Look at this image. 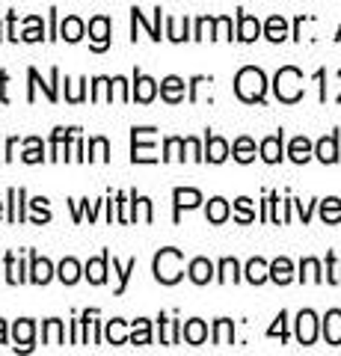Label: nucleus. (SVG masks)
Returning a JSON list of instances; mask_svg holds the SVG:
<instances>
[{"mask_svg":"<svg viewBox=\"0 0 341 356\" xmlns=\"http://www.w3.org/2000/svg\"><path fill=\"white\" fill-rule=\"evenodd\" d=\"M235 92H238L240 102L261 104L264 92H267V77H264V72L256 69V65H247V69H240L235 77Z\"/></svg>","mask_w":341,"mask_h":356,"instance_id":"nucleus-1","label":"nucleus"},{"mask_svg":"<svg viewBox=\"0 0 341 356\" xmlns=\"http://www.w3.org/2000/svg\"><path fill=\"white\" fill-rule=\"evenodd\" d=\"M151 270H155V280L160 285H175L184 276V252L175 250V247H167L155 255V264H151Z\"/></svg>","mask_w":341,"mask_h":356,"instance_id":"nucleus-2","label":"nucleus"},{"mask_svg":"<svg viewBox=\"0 0 341 356\" xmlns=\"http://www.w3.org/2000/svg\"><path fill=\"white\" fill-rule=\"evenodd\" d=\"M273 92L282 104H297L303 98V72L294 69V65H285L273 77Z\"/></svg>","mask_w":341,"mask_h":356,"instance_id":"nucleus-3","label":"nucleus"},{"mask_svg":"<svg viewBox=\"0 0 341 356\" xmlns=\"http://www.w3.org/2000/svg\"><path fill=\"white\" fill-rule=\"evenodd\" d=\"M155 128H131V161L134 163H158V154L151 143H142Z\"/></svg>","mask_w":341,"mask_h":356,"instance_id":"nucleus-4","label":"nucleus"},{"mask_svg":"<svg viewBox=\"0 0 341 356\" xmlns=\"http://www.w3.org/2000/svg\"><path fill=\"white\" fill-rule=\"evenodd\" d=\"M27 77H30V89H27V102H36V86H42V92L48 95V102L53 104L60 98L57 92V81H60V69H51V83H42V77L36 69H27Z\"/></svg>","mask_w":341,"mask_h":356,"instance_id":"nucleus-5","label":"nucleus"},{"mask_svg":"<svg viewBox=\"0 0 341 356\" xmlns=\"http://www.w3.org/2000/svg\"><path fill=\"white\" fill-rule=\"evenodd\" d=\"M155 95H158V81H151L149 74H142L137 69L134 72V89H131V102L149 104V102H155Z\"/></svg>","mask_w":341,"mask_h":356,"instance_id":"nucleus-6","label":"nucleus"},{"mask_svg":"<svg viewBox=\"0 0 341 356\" xmlns=\"http://www.w3.org/2000/svg\"><path fill=\"white\" fill-rule=\"evenodd\" d=\"M315 339H317V315L312 309H303L297 315V341L309 348V344H315Z\"/></svg>","mask_w":341,"mask_h":356,"instance_id":"nucleus-7","label":"nucleus"},{"mask_svg":"<svg viewBox=\"0 0 341 356\" xmlns=\"http://www.w3.org/2000/svg\"><path fill=\"white\" fill-rule=\"evenodd\" d=\"M172 202H175V222L181 220V211L199 208L202 205V193L196 187H175L172 191Z\"/></svg>","mask_w":341,"mask_h":356,"instance_id":"nucleus-8","label":"nucleus"},{"mask_svg":"<svg viewBox=\"0 0 341 356\" xmlns=\"http://www.w3.org/2000/svg\"><path fill=\"white\" fill-rule=\"evenodd\" d=\"M90 39H92V51H107L110 48V18L107 15H95L90 21Z\"/></svg>","mask_w":341,"mask_h":356,"instance_id":"nucleus-9","label":"nucleus"},{"mask_svg":"<svg viewBox=\"0 0 341 356\" xmlns=\"http://www.w3.org/2000/svg\"><path fill=\"white\" fill-rule=\"evenodd\" d=\"M282 140H285V134H282V131H279V134H270V137H264V140H261L258 152H261V161H264V163H279V161L285 158Z\"/></svg>","mask_w":341,"mask_h":356,"instance_id":"nucleus-10","label":"nucleus"},{"mask_svg":"<svg viewBox=\"0 0 341 356\" xmlns=\"http://www.w3.org/2000/svg\"><path fill=\"white\" fill-rule=\"evenodd\" d=\"M107 264H110V252L104 250L98 259H90L86 261V267H83V276L90 280L92 285H104L107 282Z\"/></svg>","mask_w":341,"mask_h":356,"instance_id":"nucleus-11","label":"nucleus"},{"mask_svg":"<svg viewBox=\"0 0 341 356\" xmlns=\"http://www.w3.org/2000/svg\"><path fill=\"white\" fill-rule=\"evenodd\" d=\"M33 336H36V324H33L30 318L15 321V327H13L15 350H33Z\"/></svg>","mask_w":341,"mask_h":356,"instance_id":"nucleus-12","label":"nucleus"},{"mask_svg":"<svg viewBox=\"0 0 341 356\" xmlns=\"http://www.w3.org/2000/svg\"><path fill=\"white\" fill-rule=\"evenodd\" d=\"M160 98L167 104H181L184 102V81L178 74H169L160 81Z\"/></svg>","mask_w":341,"mask_h":356,"instance_id":"nucleus-13","label":"nucleus"},{"mask_svg":"<svg viewBox=\"0 0 341 356\" xmlns=\"http://www.w3.org/2000/svg\"><path fill=\"white\" fill-rule=\"evenodd\" d=\"M228 143L223 137H217V134H205V161L211 163H223L228 158Z\"/></svg>","mask_w":341,"mask_h":356,"instance_id":"nucleus-14","label":"nucleus"},{"mask_svg":"<svg viewBox=\"0 0 341 356\" xmlns=\"http://www.w3.org/2000/svg\"><path fill=\"white\" fill-rule=\"evenodd\" d=\"M53 280V264L48 259H39L36 252H30V282L48 285Z\"/></svg>","mask_w":341,"mask_h":356,"instance_id":"nucleus-15","label":"nucleus"},{"mask_svg":"<svg viewBox=\"0 0 341 356\" xmlns=\"http://www.w3.org/2000/svg\"><path fill=\"white\" fill-rule=\"evenodd\" d=\"M315 158L321 161V163H335V161H338V134H335V131L317 140V146H315Z\"/></svg>","mask_w":341,"mask_h":356,"instance_id":"nucleus-16","label":"nucleus"},{"mask_svg":"<svg viewBox=\"0 0 341 356\" xmlns=\"http://www.w3.org/2000/svg\"><path fill=\"white\" fill-rule=\"evenodd\" d=\"M261 36V24H258V18H252L247 13H240L238 9V36L240 42H256Z\"/></svg>","mask_w":341,"mask_h":356,"instance_id":"nucleus-17","label":"nucleus"},{"mask_svg":"<svg viewBox=\"0 0 341 356\" xmlns=\"http://www.w3.org/2000/svg\"><path fill=\"white\" fill-rule=\"evenodd\" d=\"M187 276H190L193 285H208L214 280V264L208 259H193L190 267H187Z\"/></svg>","mask_w":341,"mask_h":356,"instance_id":"nucleus-18","label":"nucleus"},{"mask_svg":"<svg viewBox=\"0 0 341 356\" xmlns=\"http://www.w3.org/2000/svg\"><path fill=\"white\" fill-rule=\"evenodd\" d=\"M324 339L326 344L338 348L341 344V309H329L326 318H324Z\"/></svg>","mask_w":341,"mask_h":356,"instance_id":"nucleus-19","label":"nucleus"},{"mask_svg":"<svg viewBox=\"0 0 341 356\" xmlns=\"http://www.w3.org/2000/svg\"><path fill=\"white\" fill-rule=\"evenodd\" d=\"M270 280L276 282V285H288L294 280V264H291V259L279 255L276 261H270Z\"/></svg>","mask_w":341,"mask_h":356,"instance_id":"nucleus-20","label":"nucleus"},{"mask_svg":"<svg viewBox=\"0 0 341 356\" xmlns=\"http://www.w3.org/2000/svg\"><path fill=\"white\" fill-rule=\"evenodd\" d=\"M181 336H184V341H187V344H205V339H208V327H205V321L190 318V321H187V324L181 327Z\"/></svg>","mask_w":341,"mask_h":356,"instance_id":"nucleus-21","label":"nucleus"},{"mask_svg":"<svg viewBox=\"0 0 341 356\" xmlns=\"http://www.w3.org/2000/svg\"><path fill=\"white\" fill-rule=\"evenodd\" d=\"M83 33H86V24H83L78 15H69L60 24V39H65V42H81Z\"/></svg>","mask_w":341,"mask_h":356,"instance_id":"nucleus-22","label":"nucleus"},{"mask_svg":"<svg viewBox=\"0 0 341 356\" xmlns=\"http://www.w3.org/2000/svg\"><path fill=\"white\" fill-rule=\"evenodd\" d=\"M315 154V146L309 143V137H294L291 140V146H288V158L294 163H306Z\"/></svg>","mask_w":341,"mask_h":356,"instance_id":"nucleus-23","label":"nucleus"},{"mask_svg":"<svg viewBox=\"0 0 341 356\" xmlns=\"http://www.w3.org/2000/svg\"><path fill=\"white\" fill-rule=\"evenodd\" d=\"M228 214H232V208H228V202L223 196H214L211 202H208V211H205V217L208 222H214V226H219V222H226Z\"/></svg>","mask_w":341,"mask_h":356,"instance_id":"nucleus-24","label":"nucleus"},{"mask_svg":"<svg viewBox=\"0 0 341 356\" xmlns=\"http://www.w3.org/2000/svg\"><path fill=\"white\" fill-rule=\"evenodd\" d=\"M267 280H270V264L264 261V259H249L247 261V282L261 285V282H267Z\"/></svg>","mask_w":341,"mask_h":356,"instance_id":"nucleus-25","label":"nucleus"},{"mask_svg":"<svg viewBox=\"0 0 341 356\" xmlns=\"http://www.w3.org/2000/svg\"><path fill=\"white\" fill-rule=\"evenodd\" d=\"M264 36H267L270 42H285L288 39V21H285L282 15H270L267 24H264Z\"/></svg>","mask_w":341,"mask_h":356,"instance_id":"nucleus-26","label":"nucleus"},{"mask_svg":"<svg viewBox=\"0 0 341 356\" xmlns=\"http://www.w3.org/2000/svg\"><path fill=\"white\" fill-rule=\"evenodd\" d=\"M232 158L238 163H252L256 161V143H252L249 137H238L235 146H232Z\"/></svg>","mask_w":341,"mask_h":356,"instance_id":"nucleus-27","label":"nucleus"},{"mask_svg":"<svg viewBox=\"0 0 341 356\" xmlns=\"http://www.w3.org/2000/svg\"><path fill=\"white\" fill-rule=\"evenodd\" d=\"M42 344H65V332H63V321L51 318L42 324Z\"/></svg>","mask_w":341,"mask_h":356,"instance_id":"nucleus-28","label":"nucleus"},{"mask_svg":"<svg viewBox=\"0 0 341 356\" xmlns=\"http://www.w3.org/2000/svg\"><path fill=\"white\" fill-rule=\"evenodd\" d=\"M57 276H60L63 285H74V282L81 280V264L74 261V259H63L60 267H57Z\"/></svg>","mask_w":341,"mask_h":356,"instance_id":"nucleus-29","label":"nucleus"},{"mask_svg":"<svg viewBox=\"0 0 341 356\" xmlns=\"http://www.w3.org/2000/svg\"><path fill=\"white\" fill-rule=\"evenodd\" d=\"M104 336H107V341H110V344H128V341H131V336L125 332V321H122V318L107 321Z\"/></svg>","mask_w":341,"mask_h":356,"instance_id":"nucleus-30","label":"nucleus"},{"mask_svg":"<svg viewBox=\"0 0 341 356\" xmlns=\"http://www.w3.org/2000/svg\"><path fill=\"white\" fill-rule=\"evenodd\" d=\"M184 149H187L184 137H167V143H163L160 161H184Z\"/></svg>","mask_w":341,"mask_h":356,"instance_id":"nucleus-31","label":"nucleus"},{"mask_svg":"<svg viewBox=\"0 0 341 356\" xmlns=\"http://www.w3.org/2000/svg\"><path fill=\"white\" fill-rule=\"evenodd\" d=\"M160 321V344H178L181 341V324L178 321H167V318H158Z\"/></svg>","mask_w":341,"mask_h":356,"instance_id":"nucleus-32","label":"nucleus"},{"mask_svg":"<svg viewBox=\"0 0 341 356\" xmlns=\"http://www.w3.org/2000/svg\"><path fill=\"white\" fill-rule=\"evenodd\" d=\"M3 264H6V282H9V285L27 282V276H24V264H21V261H15V252H6Z\"/></svg>","mask_w":341,"mask_h":356,"instance_id":"nucleus-33","label":"nucleus"},{"mask_svg":"<svg viewBox=\"0 0 341 356\" xmlns=\"http://www.w3.org/2000/svg\"><path fill=\"white\" fill-rule=\"evenodd\" d=\"M321 220L329 222V226H335V222H341V199L338 196H329L321 202Z\"/></svg>","mask_w":341,"mask_h":356,"instance_id":"nucleus-34","label":"nucleus"},{"mask_svg":"<svg viewBox=\"0 0 341 356\" xmlns=\"http://www.w3.org/2000/svg\"><path fill=\"white\" fill-rule=\"evenodd\" d=\"M232 341H235V324L228 318H219L214 324V344L223 348V344H232Z\"/></svg>","mask_w":341,"mask_h":356,"instance_id":"nucleus-35","label":"nucleus"},{"mask_svg":"<svg viewBox=\"0 0 341 356\" xmlns=\"http://www.w3.org/2000/svg\"><path fill=\"white\" fill-rule=\"evenodd\" d=\"M24 154H21V161L24 163H42L45 161V146H42V140L39 137H30V140H24Z\"/></svg>","mask_w":341,"mask_h":356,"instance_id":"nucleus-36","label":"nucleus"},{"mask_svg":"<svg viewBox=\"0 0 341 356\" xmlns=\"http://www.w3.org/2000/svg\"><path fill=\"white\" fill-rule=\"evenodd\" d=\"M300 282H324L321 261H317V259H303L300 261Z\"/></svg>","mask_w":341,"mask_h":356,"instance_id":"nucleus-37","label":"nucleus"},{"mask_svg":"<svg viewBox=\"0 0 341 356\" xmlns=\"http://www.w3.org/2000/svg\"><path fill=\"white\" fill-rule=\"evenodd\" d=\"M137 270V259H128V264L122 267L116 259H113V273L119 276V285H116V294H125V288H128V280H131V273Z\"/></svg>","mask_w":341,"mask_h":356,"instance_id":"nucleus-38","label":"nucleus"},{"mask_svg":"<svg viewBox=\"0 0 341 356\" xmlns=\"http://www.w3.org/2000/svg\"><path fill=\"white\" fill-rule=\"evenodd\" d=\"M131 344H151V321L137 318L134 330H131Z\"/></svg>","mask_w":341,"mask_h":356,"instance_id":"nucleus-39","label":"nucleus"},{"mask_svg":"<svg viewBox=\"0 0 341 356\" xmlns=\"http://www.w3.org/2000/svg\"><path fill=\"white\" fill-rule=\"evenodd\" d=\"M240 280V264L235 259H223L219 261V273H217V282H238Z\"/></svg>","mask_w":341,"mask_h":356,"instance_id":"nucleus-40","label":"nucleus"},{"mask_svg":"<svg viewBox=\"0 0 341 356\" xmlns=\"http://www.w3.org/2000/svg\"><path fill=\"white\" fill-rule=\"evenodd\" d=\"M74 131H81V128H53V134H51V161H60V149H63V143L69 140Z\"/></svg>","mask_w":341,"mask_h":356,"instance_id":"nucleus-41","label":"nucleus"},{"mask_svg":"<svg viewBox=\"0 0 341 356\" xmlns=\"http://www.w3.org/2000/svg\"><path fill=\"white\" fill-rule=\"evenodd\" d=\"M86 161H110V143L104 137H92L90 140V154H86Z\"/></svg>","mask_w":341,"mask_h":356,"instance_id":"nucleus-42","label":"nucleus"},{"mask_svg":"<svg viewBox=\"0 0 341 356\" xmlns=\"http://www.w3.org/2000/svg\"><path fill=\"white\" fill-rule=\"evenodd\" d=\"M187 24L190 21H178V18H167V39L172 42H184V39H193V36H187Z\"/></svg>","mask_w":341,"mask_h":356,"instance_id":"nucleus-43","label":"nucleus"},{"mask_svg":"<svg viewBox=\"0 0 341 356\" xmlns=\"http://www.w3.org/2000/svg\"><path fill=\"white\" fill-rule=\"evenodd\" d=\"M235 220H238V222H244V226L256 220V211H252V199H247V196L235 199Z\"/></svg>","mask_w":341,"mask_h":356,"instance_id":"nucleus-44","label":"nucleus"},{"mask_svg":"<svg viewBox=\"0 0 341 356\" xmlns=\"http://www.w3.org/2000/svg\"><path fill=\"white\" fill-rule=\"evenodd\" d=\"M42 36H45L42 18H39V15H30V18H27V30L21 33V39H24V42H42Z\"/></svg>","mask_w":341,"mask_h":356,"instance_id":"nucleus-45","label":"nucleus"},{"mask_svg":"<svg viewBox=\"0 0 341 356\" xmlns=\"http://www.w3.org/2000/svg\"><path fill=\"white\" fill-rule=\"evenodd\" d=\"M30 208L36 211V217H33V222H36V226H42V222H51V211H48V199L45 196H36L30 202Z\"/></svg>","mask_w":341,"mask_h":356,"instance_id":"nucleus-46","label":"nucleus"},{"mask_svg":"<svg viewBox=\"0 0 341 356\" xmlns=\"http://www.w3.org/2000/svg\"><path fill=\"white\" fill-rule=\"evenodd\" d=\"M214 39H235L232 36V18L228 15L214 18Z\"/></svg>","mask_w":341,"mask_h":356,"instance_id":"nucleus-47","label":"nucleus"},{"mask_svg":"<svg viewBox=\"0 0 341 356\" xmlns=\"http://www.w3.org/2000/svg\"><path fill=\"white\" fill-rule=\"evenodd\" d=\"M285 321H288V312H279L276 324L267 330V336H270V339H276V336H279L282 341H288V324H285Z\"/></svg>","mask_w":341,"mask_h":356,"instance_id":"nucleus-48","label":"nucleus"},{"mask_svg":"<svg viewBox=\"0 0 341 356\" xmlns=\"http://www.w3.org/2000/svg\"><path fill=\"white\" fill-rule=\"evenodd\" d=\"M184 143H187V152H190L193 161H205V152L199 146V140H196V137H184Z\"/></svg>","mask_w":341,"mask_h":356,"instance_id":"nucleus-49","label":"nucleus"},{"mask_svg":"<svg viewBox=\"0 0 341 356\" xmlns=\"http://www.w3.org/2000/svg\"><path fill=\"white\" fill-rule=\"evenodd\" d=\"M208 81H211V77L196 74L193 81H190V95H187V98H190V102H196V98H199V86H202V83H208Z\"/></svg>","mask_w":341,"mask_h":356,"instance_id":"nucleus-50","label":"nucleus"},{"mask_svg":"<svg viewBox=\"0 0 341 356\" xmlns=\"http://www.w3.org/2000/svg\"><path fill=\"white\" fill-rule=\"evenodd\" d=\"M140 211H142V220H146V222H151V220H155V214H151V199L140 196Z\"/></svg>","mask_w":341,"mask_h":356,"instance_id":"nucleus-51","label":"nucleus"},{"mask_svg":"<svg viewBox=\"0 0 341 356\" xmlns=\"http://www.w3.org/2000/svg\"><path fill=\"white\" fill-rule=\"evenodd\" d=\"M125 205H128V202H125V193H119V196H116V208H119V222H131V217L125 214Z\"/></svg>","mask_w":341,"mask_h":356,"instance_id":"nucleus-52","label":"nucleus"},{"mask_svg":"<svg viewBox=\"0 0 341 356\" xmlns=\"http://www.w3.org/2000/svg\"><path fill=\"white\" fill-rule=\"evenodd\" d=\"M6 83H9V72H0V102L9 104V95H6Z\"/></svg>","mask_w":341,"mask_h":356,"instance_id":"nucleus-53","label":"nucleus"},{"mask_svg":"<svg viewBox=\"0 0 341 356\" xmlns=\"http://www.w3.org/2000/svg\"><path fill=\"white\" fill-rule=\"evenodd\" d=\"M15 149H18V137H9V143H6V154H3V161H13V158H15Z\"/></svg>","mask_w":341,"mask_h":356,"instance_id":"nucleus-54","label":"nucleus"},{"mask_svg":"<svg viewBox=\"0 0 341 356\" xmlns=\"http://www.w3.org/2000/svg\"><path fill=\"white\" fill-rule=\"evenodd\" d=\"M294 205H297V211H300L303 222H309V220H312V202H309V205H303V202H294Z\"/></svg>","mask_w":341,"mask_h":356,"instance_id":"nucleus-55","label":"nucleus"},{"mask_svg":"<svg viewBox=\"0 0 341 356\" xmlns=\"http://www.w3.org/2000/svg\"><path fill=\"white\" fill-rule=\"evenodd\" d=\"M163 36H160V6L155 9V42H160Z\"/></svg>","mask_w":341,"mask_h":356,"instance_id":"nucleus-56","label":"nucleus"},{"mask_svg":"<svg viewBox=\"0 0 341 356\" xmlns=\"http://www.w3.org/2000/svg\"><path fill=\"white\" fill-rule=\"evenodd\" d=\"M0 344H6V321L0 318Z\"/></svg>","mask_w":341,"mask_h":356,"instance_id":"nucleus-57","label":"nucleus"},{"mask_svg":"<svg viewBox=\"0 0 341 356\" xmlns=\"http://www.w3.org/2000/svg\"><path fill=\"white\" fill-rule=\"evenodd\" d=\"M53 27H57V9H51V36L48 39H53Z\"/></svg>","mask_w":341,"mask_h":356,"instance_id":"nucleus-58","label":"nucleus"},{"mask_svg":"<svg viewBox=\"0 0 341 356\" xmlns=\"http://www.w3.org/2000/svg\"><path fill=\"white\" fill-rule=\"evenodd\" d=\"M0 217H3V202H0Z\"/></svg>","mask_w":341,"mask_h":356,"instance_id":"nucleus-59","label":"nucleus"},{"mask_svg":"<svg viewBox=\"0 0 341 356\" xmlns=\"http://www.w3.org/2000/svg\"><path fill=\"white\" fill-rule=\"evenodd\" d=\"M335 39H341V27H338V36H335Z\"/></svg>","mask_w":341,"mask_h":356,"instance_id":"nucleus-60","label":"nucleus"},{"mask_svg":"<svg viewBox=\"0 0 341 356\" xmlns=\"http://www.w3.org/2000/svg\"><path fill=\"white\" fill-rule=\"evenodd\" d=\"M0 39H3V33H0Z\"/></svg>","mask_w":341,"mask_h":356,"instance_id":"nucleus-61","label":"nucleus"}]
</instances>
